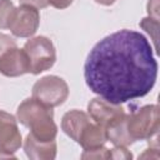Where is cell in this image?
<instances>
[{
	"label": "cell",
	"instance_id": "cell-1",
	"mask_svg": "<svg viewBox=\"0 0 160 160\" xmlns=\"http://www.w3.org/2000/svg\"><path fill=\"white\" fill-rule=\"evenodd\" d=\"M158 70L149 40L139 31L122 29L94 45L84 64V78L94 94L124 104L148 95L156 82Z\"/></svg>",
	"mask_w": 160,
	"mask_h": 160
},
{
	"label": "cell",
	"instance_id": "cell-2",
	"mask_svg": "<svg viewBox=\"0 0 160 160\" xmlns=\"http://www.w3.org/2000/svg\"><path fill=\"white\" fill-rule=\"evenodd\" d=\"M16 119L30 129V134L40 141H52L58 135L52 108L40 102L35 98H28L16 110Z\"/></svg>",
	"mask_w": 160,
	"mask_h": 160
},
{
	"label": "cell",
	"instance_id": "cell-3",
	"mask_svg": "<svg viewBox=\"0 0 160 160\" xmlns=\"http://www.w3.org/2000/svg\"><path fill=\"white\" fill-rule=\"evenodd\" d=\"M128 131L134 141L150 140L159 135L160 115L156 104L144 105L131 114L126 115Z\"/></svg>",
	"mask_w": 160,
	"mask_h": 160
},
{
	"label": "cell",
	"instance_id": "cell-4",
	"mask_svg": "<svg viewBox=\"0 0 160 160\" xmlns=\"http://www.w3.org/2000/svg\"><path fill=\"white\" fill-rule=\"evenodd\" d=\"M24 51L29 60V72L34 75H39L51 69L56 61L55 46L46 36L30 38L24 45Z\"/></svg>",
	"mask_w": 160,
	"mask_h": 160
},
{
	"label": "cell",
	"instance_id": "cell-5",
	"mask_svg": "<svg viewBox=\"0 0 160 160\" xmlns=\"http://www.w3.org/2000/svg\"><path fill=\"white\" fill-rule=\"evenodd\" d=\"M68 82L56 75H46L32 85V98L40 102L55 108L62 105L69 96Z\"/></svg>",
	"mask_w": 160,
	"mask_h": 160
},
{
	"label": "cell",
	"instance_id": "cell-6",
	"mask_svg": "<svg viewBox=\"0 0 160 160\" xmlns=\"http://www.w3.org/2000/svg\"><path fill=\"white\" fill-rule=\"evenodd\" d=\"M21 145L22 139L16 118L8 111L0 110V159L15 158L14 152Z\"/></svg>",
	"mask_w": 160,
	"mask_h": 160
},
{
	"label": "cell",
	"instance_id": "cell-7",
	"mask_svg": "<svg viewBox=\"0 0 160 160\" xmlns=\"http://www.w3.org/2000/svg\"><path fill=\"white\" fill-rule=\"evenodd\" d=\"M40 25V12L39 9L21 4L19 8H15L11 22L10 31L16 38H31L35 35Z\"/></svg>",
	"mask_w": 160,
	"mask_h": 160
},
{
	"label": "cell",
	"instance_id": "cell-8",
	"mask_svg": "<svg viewBox=\"0 0 160 160\" xmlns=\"http://www.w3.org/2000/svg\"><path fill=\"white\" fill-rule=\"evenodd\" d=\"M88 114L92 121L101 125L104 129L115 120L125 115V109L120 104H114L104 98H94L88 104Z\"/></svg>",
	"mask_w": 160,
	"mask_h": 160
},
{
	"label": "cell",
	"instance_id": "cell-9",
	"mask_svg": "<svg viewBox=\"0 0 160 160\" xmlns=\"http://www.w3.org/2000/svg\"><path fill=\"white\" fill-rule=\"evenodd\" d=\"M29 71V60L24 49L12 46L0 55V74L4 76L18 78Z\"/></svg>",
	"mask_w": 160,
	"mask_h": 160
},
{
	"label": "cell",
	"instance_id": "cell-10",
	"mask_svg": "<svg viewBox=\"0 0 160 160\" xmlns=\"http://www.w3.org/2000/svg\"><path fill=\"white\" fill-rule=\"evenodd\" d=\"M24 151L31 160H52L56 156V141H40L31 134H28L24 140Z\"/></svg>",
	"mask_w": 160,
	"mask_h": 160
},
{
	"label": "cell",
	"instance_id": "cell-11",
	"mask_svg": "<svg viewBox=\"0 0 160 160\" xmlns=\"http://www.w3.org/2000/svg\"><path fill=\"white\" fill-rule=\"evenodd\" d=\"M91 121V118L88 112L78 109H72L64 114L61 119V129L62 131L71 138L74 141H78L84 128Z\"/></svg>",
	"mask_w": 160,
	"mask_h": 160
},
{
	"label": "cell",
	"instance_id": "cell-12",
	"mask_svg": "<svg viewBox=\"0 0 160 160\" xmlns=\"http://www.w3.org/2000/svg\"><path fill=\"white\" fill-rule=\"evenodd\" d=\"M106 141H108V139H106L105 129L101 125L96 124L95 121L94 122L90 121L81 131L76 142L84 150H91V149L104 146Z\"/></svg>",
	"mask_w": 160,
	"mask_h": 160
},
{
	"label": "cell",
	"instance_id": "cell-13",
	"mask_svg": "<svg viewBox=\"0 0 160 160\" xmlns=\"http://www.w3.org/2000/svg\"><path fill=\"white\" fill-rule=\"evenodd\" d=\"M105 132H106V139L110 142H112L115 146H118V145L129 146L135 142L128 131L126 114L122 118H120V119L115 120L114 122H111L110 125H108L105 128Z\"/></svg>",
	"mask_w": 160,
	"mask_h": 160
},
{
	"label": "cell",
	"instance_id": "cell-14",
	"mask_svg": "<svg viewBox=\"0 0 160 160\" xmlns=\"http://www.w3.org/2000/svg\"><path fill=\"white\" fill-rule=\"evenodd\" d=\"M15 6L11 0H0V29H9Z\"/></svg>",
	"mask_w": 160,
	"mask_h": 160
},
{
	"label": "cell",
	"instance_id": "cell-15",
	"mask_svg": "<svg viewBox=\"0 0 160 160\" xmlns=\"http://www.w3.org/2000/svg\"><path fill=\"white\" fill-rule=\"evenodd\" d=\"M158 20L159 19H156V18L148 16V18H144L139 24L140 28H142L148 34L151 35L154 45H155V50L158 49V28H159V21Z\"/></svg>",
	"mask_w": 160,
	"mask_h": 160
},
{
	"label": "cell",
	"instance_id": "cell-16",
	"mask_svg": "<svg viewBox=\"0 0 160 160\" xmlns=\"http://www.w3.org/2000/svg\"><path fill=\"white\" fill-rule=\"evenodd\" d=\"M81 159H110V149L100 146L91 150H84Z\"/></svg>",
	"mask_w": 160,
	"mask_h": 160
},
{
	"label": "cell",
	"instance_id": "cell-17",
	"mask_svg": "<svg viewBox=\"0 0 160 160\" xmlns=\"http://www.w3.org/2000/svg\"><path fill=\"white\" fill-rule=\"evenodd\" d=\"M110 159H132V154L128 150V146H115L112 149H110Z\"/></svg>",
	"mask_w": 160,
	"mask_h": 160
},
{
	"label": "cell",
	"instance_id": "cell-18",
	"mask_svg": "<svg viewBox=\"0 0 160 160\" xmlns=\"http://www.w3.org/2000/svg\"><path fill=\"white\" fill-rule=\"evenodd\" d=\"M12 46H16V41L14 38H11L10 35H6V34H2L0 32V55L9 48H12Z\"/></svg>",
	"mask_w": 160,
	"mask_h": 160
},
{
	"label": "cell",
	"instance_id": "cell-19",
	"mask_svg": "<svg viewBox=\"0 0 160 160\" xmlns=\"http://www.w3.org/2000/svg\"><path fill=\"white\" fill-rule=\"evenodd\" d=\"M20 4H25V5H31L36 9H44L49 5L48 0H19Z\"/></svg>",
	"mask_w": 160,
	"mask_h": 160
},
{
	"label": "cell",
	"instance_id": "cell-20",
	"mask_svg": "<svg viewBox=\"0 0 160 160\" xmlns=\"http://www.w3.org/2000/svg\"><path fill=\"white\" fill-rule=\"evenodd\" d=\"M72 1H74V0H48L49 5L54 6L55 9H60V10L69 8V6L72 4Z\"/></svg>",
	"mask_w": 160,
	"mask_h": 160
},
{
	"label": "cell",
	"instance_id": "cell-21",
	"mask_svg": "<svg viewBox=\"0 0 160 160\" xmlns=\"http://www.w3.org/2000/svg\"><path fill=\"white\" fill-rule=\"evenodd\" d=\"M116 0H95V2L100 4V5H104V6H110L115 2Z\"/></svg>",
	"mask_w": 160,
	"mask_h": 160
}]
</instances>
